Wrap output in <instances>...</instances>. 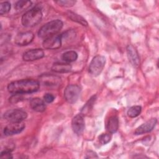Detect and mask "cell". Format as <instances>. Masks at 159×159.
I'll list each match as a JSON object with an SVG mask.
<instances>
[{"instance_id": "6da1fadb", "label": "cell", "mask_w": 159, "mask_h": 159, "mask_svg": "<svg viewBox=\"0 0 159 159\" xmlns=\"http://www.w3.org/2000/svg\"><path fill=\"white\" fill-rule=\"evenodd\" d=\"M40 83L38 81L32 79H25L12 81L7 86V90L12 94H26L37 91L39 88Z\"/></svg>"}, {"instance_id": "7a4b0ae2", "label": "cell", "mask_w": 159, "mask_h": 159, "mask_svg": "<svg viewBox=\"0 0 159 159\" xmlns=\"http://www.w3.org/2000/svg\"><path fill=\"white\" fill-rule=\"evenodd\" d=\"M42 16L41 8L37 6L24 14L21 19L22 24L27 27H34L40 22Z\"/></svg>"}, {"instance_id": "3957f363", "label": "cell", "mask_w": 159, "mask_h": 159, "mask_svg": "<svg viewBox=\"0 0 159 159\" xmlns=\"http://www.w3.org/2000/svg\"><path fill=\"white\" fill-rule=\"evenodd\" d=\"M63 22L60 19H55L44 24L39 30L38 35L42 39H47L56 35L62 28Z\"/></svg>"}, {"instance_id": "277c9868", "label": "cell", "mask_w": 159, "mask_h": 159, "mask_svg": "<svg viewBox=\"0 0 159 159\" xmlns=\"http://www.w3.org/2000/svg\"><path fill=\"white\" fill-rule=\"evenodd\" d=\"M106 63V58L104 56L97 55L94 57L89 66V72L93 76H97L102 72Z\"/></svg>"}, {"instance_id": "5b68a950", "label": "cell", "mask_w": 159, "mask_h": 159, "mask_svg": "<svg viewBox=\"0 0 159 159\" xmlns=\"http://www.w3.org/2000/svg\"><path fill=\"white\" fill-rule=\"evenodd\" d=\"M4 118L10 122H22L27 117L25 111L20 109H14L7 111L4 114Z\"/></svg>"}, {"instance_id": "8992f818", "label": "cell", "mask_w": 159, "mask_h": 159, "mask_svg": "<svg viewBox=\"0 0 159 159\" xmlns=\"http://www.w3.org/2000/svg\"><path fill=\"white\" fill-rule=\"evenodd\" d=\"M81 93V88L76 84H70L66 86L64 91V97L66 101L73 104L76 102Z\"/></svg>"}, {"instance_id": "52a82bcc", "label": "cell", "mask_w": 159, "mask_h": 159, "mask_svg": "<svg viewBox=\"0 0 159 159\" xmlns=\"http://www.w3.org/2000/svg\"><path fill=\"white\" fill-rule=\"evenodd\" d=\"M39 83H40L44 86L49 87H56L60 85L61 80V78L54 75L44 74L40 76Z\"/></svg>"}, {"instance_id": "ba28073f", "label": "cell", "mask_w": 159, "mask_h": 159, "mask_svg": "<svg viewBox=\"0 0 159 159\" xmlns=\"http://www.w3.org/2000/svg\"><path fill=\"white\" fill-rule=\"evenodd\" d=\"M62 43L61 35H54L45 39L43 43V47L46 49L55 50L59 48Z\"/></svg>"}, {"instance_id": "9c48e42d", "label": "cell", "mask_w": 159, "mask_h": 159, "mask_svg": "<svg viewBox=\"0 0 159 159\" xmlns=\"http://www.w3.org/2000/svg\"><path fill=\"white\" fill-rule=\"evenodd\" d=\"M71 127L73 132L76 134H82L85 127L84 120L82 114H77L73 118L71 121Z\"/></svg>"}, {"instance_id": "30bf717a", "label": "cell", "mask_w": 159, "mask_h": 159, "mask_svg": "<svg viewBox=\"0 0 159 159\" xmlns=\"http://www.w3.org/2000/svg\"><path fill=\"white\" fill-rule=\"evenodd\" d=\"M25 128L24 123L22 122H11L6 125L4 129V134L5 135L9 136L21 132Z\"/></svg>"}, {"instance_id": "8fae6325", "label": "cell", "mask_w": 159, "mask_h": 159, "mask_svg": "<svg viewBox=\"0 0 159 159\" xmlns=\"http://www.w3.org/2000/svg\"><path fill=\"white\" fill-rule=\"evenodd\" d=\"M34 38V35L32 32H22L16 35L14 42L17 45L24 46L31 43Z\"/></svg>"}, {"instance_id": "7c38bea8", "label": "cell", "mask_w": 159, "mask_h": 159, "mask_svg": "<svg viewBox=\"0 0 159 159\" xmlns=\"http://www.w3.org/2000/svg\"><path fill=\"white\" fill-rule=\"evenodd\" d=\"M44 52L42 49H30L25 52L22 56V58L26 61H32L43 58Z\"/></svg>"}, {"instance_id": "4fadbf2b", "label": "cell", "mask_w": 159, "mask_h": 159, "mask_svg": "<svg viewBox=\"0 0 159 159\" xmlns=\"http://www.w3.org/2000/svg\"><path fill=\"white\" fill-rule=\"evenodd\" d=\"M157 122V120L156 118H152L145 123L142 124L141 125L138 127L134 134L135 135H140L143 134H145L147 132H150L153 130V129L155 127Z\"/></svg>"}, {"instance_id": "5bb4252c", "label": "cell", "mask_w": 159, "mask_h": 159, "mask_svg": "<svg viewBox=\"0 0 159 159\" xmlns=\"http://www.w3.org/2000/svg\"><path fill=\"white\" fill-rule=\"evenodd\" d=\"M127 53L132 65L135 67L138 66L140 65V58L137 50L132 45H129L127 47Z\"/></svg>"}, {"instance_id": "9a60e30c", "label": "cell", "mask_w": 159, "mask_h": 159, "mask_svg": "<svg viewBox=\"0 0 159 159\" xmlns=\"http://www.w3.org/2000/svg\"><path fill=\"white\" fill-rule=\"evenodd\" d=\"M44 102V101L39 98H35L30 100V106L35 111L43 112L45 110L46 108V106Z\"/></svg>"}, {"instance_id": "2e32d148", "label": "cell", "mask_w": 159, "mask_h": 159, "mask_svg": "<svg viewBox=\"0 0 159 159\" xmlns=\"http://www.w3.org/2000/svg\"><path fill=\"white\" fill-rule=\"evenodd\" d=\"M71 70V65L68 63H55L52 66V70L56 73H64L70 72Z\"/></svg>"}, {"instance_id": "e0dca14e", "label": "cell", "mask_w": 159, "mask_h": 159, "mask_svg": "<svg viewBox=\"0 0 159 159\" xmlns=\"http://www.w3.org/2000/svg\"><path fill=\"white\" fill-rule=\"evenodd\" d=\"M119 127V120L116 116L111 117L107 124V129L110 133H115Z\"/></svg>"}, {"instance_id": "ac0fdd59", "label": "cell", "mask_w": 159, "mask_h": 159, "mask_svg": "<svg viewBox=\"0 0 159 159\" xmlns=\"http://www.w3.org/2000/svg\"><path fill=\"white\" fill-rule=\"evenodd\" d=\"M62 60L67 63H71L76 61L78 58V54L75 51H67L63 53L61 56Z\"/></svg>"}, {"instance_id": "d6986e66", "label": "cell", "mask_w": 159, "mask_h": 159, "mask_svg": "<svg viewBox=\"0 0 159 159\" xmlns=\"http://www.w3.org/2000/svg\"><path fill=\"white\" fill-rule=\"evenodd\" d=\"M68 16L70 17V19H71L73 21L76 22L80 24H81L83 26H87L88 25V22L86 20L81 16L79 14H77L76 13H74L71 11H68L67 12Z\"/></svg>"}, {"instance_id": "ffe728a7", "label": "cell", "mask_w": 159, "mask_h": 159, "mask_svg": "<svg viewBox=\"0 0 159 159\" xmlns=\"http://www.w3.org/2000/svg\"><path fill=\"white\" fill-rule=\"evenodd\" d=\"M96 99V96H93L90 99H89L88 101L85 104V105L83 106L81 110V114L83 115H84L85 114H87L89 112V111L92 109L95 101Z\"/></svg>"}, {"instance_id": "44dd1931", "label": "cell", "mask_w": 159, "mask_h": 159, "mask_svg": "<svg viewBox=\"0 0 159 159\" xmlns=\"http://www.w3.org/2000/svg\"><path fill=\"white\" fill-rule=\"evenodd\" d=\"M142 111V107L140 106H134L129 108L127 111V115L132 118L137 117Z\"/></svg>"}, {"instance_id": "7402d4cb", "label": "cell", "mask_w": 159, "mask_h": 159, "mask_svg": "<svg viewBox=\"0 0 159 159\" xmlns=\"http://www.w3.org/2000/svg\"><path fill=\"white\" fill-rule=\"evenodd\" d=\"M32 4L30 1H19L15 5V8L17 11H22L28 8Z\"/></svg>"}, {"instance_id": "603a6c76", "label": "cell", "mask_w": 159, "mask_h": 159, "mask_svg": "<svg viewBox=\"0 0 159 159\" xmlns=\"http://www.w3.org/2000/svg\"><path fill=\"white\" fill-rule=\"evenodd\" d=\"M61 37V40H70L73 39L76 36V33L73 30H68L63 32V34H60Z\"/></svg>"}, {"instance_id": "cb8c5ba5", "label": "cell", "mask_w": 159, "mask_h": 159, "mask_svg": "<svg viewBox=\"0 0 159 159\" xmlns=\"http://www.w3.org/2000/svg\"><path fill=\"white\" fill-rule=\"evenodd\" d=\"M112 135L111 134H102L98 137L99 142L102 145H105L109 142L111 140Z\"/></svg>"}, {"instance_id": "d4e9b609", "label": "cell", "mask_w": 159, "mask_h": 159, "mask_svg": "<svg viewBox=\"0 0 159 159\" xmlns=\"http://www.w3.org/2000/svg\"><path fill=\"white\" fill-rule=\"evenodd\" d=\"M11 9V4L9 2H3L0 4V14L3 15L7 13Z\"/></svg>"}, {"instance_id": "484cf974", "label": "cell", "mask_w": 159, "mask_h": 159, "mask_svg": "<svg viewBox=\"0 0 159 159\" xmlns=\"http://www.w3.org/2000/svg\"><path fill=\"white\" fill-rule=\"evenodd\" d=\"M56 2L61 6L69 7L75 5L76 3V1L73 0H65V1H56Z\"/></svg>"}, {"instance_id": "4316f807", "label": "cell", "mask_w": 159, "mask_h": 159, "mask_svg": "<svg viewBox=\"0 0 159 159\" xmlns=\"http://www.w3.org/2000/svg\"><path fill=\"white\" fill-rule=\"evenodd\" d=\"M55 99V97L50 93H47L43 96V101L47 103H51Z\"/></svg>"}, {"instance_id": "83f0119b", "label": "cell", "mask_w": 159, "mask_h": 159, "mask_svg": "<svg viewBox=\"0 0 159 159\" xmlns=\"http://www.w3.org/2000/svg\"><path fill=\"white\" fill-rule=\"evenodd\" d=\"M23 99L22 96L20 94H14L13 96L9 98V101H11V102H16L18 101H20Z\"/></svg>"}]
</instances>
